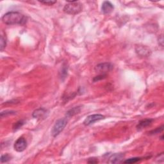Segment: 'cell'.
Returning <instances> with one entry per match:
<instances>
[{
    "label": "cell",
    "mask_w": 164,
    "mask_h": 164,
    "mask_svg": "<svg viewBox=\"0 0 164 164\" xmlns=\"http://www.w3.org/2000/svg\"><path fill=\"white\" fill-rule=\"evenodd\" d=\"M64 12L65 13L70 15H76L83 10V6L80 2L76 1H68V3L66 4L64 7Z\"/></svg>",
    "instance_id": "7a4b0ae2"
},
{
    "label": "cell",
    "mask_w": 164,
    "mask_h": 164,
    "mask_svg": "<svg viewBox=\"0 0 164 164\" xmlns=\"http://www.w3.org/2000/svg\"><path fill=\"white\" fill-rule=\"evenodd\" d=\"M81 111V106H76L74 108L69 110L68 112L66 113V117H71L74 116L75 115L78 114Z\"/></svg>",
    "instance_id": "8fae6325"
},
{
    "label": "cell",
    "mask_w": 164,
    "mask_h": 164,
    "mask_svg": "<svg viewBox=\"0 0 164 164\" xmlns=\"http://www.w3.org/2000/svg\"><path fill=\"white\" fill-rule=\"evenodd\" d=\"M24 124V122L23 121H19L17 122L15 124V125H14V130H18V129H19Z\"/></svg>",
    "instance_id": "ac0fdd59"
},
{
    "label": "cell",
    "mask_w": 164,
    "mask_h": 164,
    "mask_svg": "<svg viewBox=\"0 0 164 164\" xmlns=\"http://www.w3.org/2000/svg\"><path fill=\"white\" fill-rule=\"evenodd\" d=\"M113 68V65L109 62L101 63L97 65L95 67V71L99 73H101V74H106V72L112 71Z\"/></svg>",
    "instance_id": "277c9868"
},
{
    "label": "cell",
    "mask_w": 164,
    "mask_h": 164,
    "mask_svg": "<svg viewBox=\"0 0 164 164\" xmlns=\"http://www.w3.org/2000/svg\"><path fill=\"white\" fill-rule=\"evenodd\" d=\"M106 77V74H100L99 76H96L93 79V81H99L100 80H102V79L105 78Z\"/></svg>",
    "instance_id": "ffe728a7"
},
{
    "label": "cell",
    "mask_w": 164,
    "mask_h": 164,
    "mask_svg": "<svg viewBox=\"0 0 164 164\" xmlns=\"http://www.w3.org/2000/svg\"><path fill=\"white\" fill-rule=\"evenodd\" d=\"M15 112L14 111H12V110H6L5 112H2L1 113V117L3 118L4 117H7V115H14L15 114Z\"/></svg>",
    "instance_id": "2e32d148"
},
{
    "label": "cell",
    "mask_w": 164,
    "mask_h": 164,
    "mask_svg": "<svg viewBox=\"0 0 164 164\" xmlns=\"http://www.w3.org/2000/svg\"><path fill=\"white\" fill-rule=\"evenodd\" d=\"M163 130V126H162L160 127V128H157L156 130L150 131L149 132V134H151V135L157 134V133H160V132H162Z\"/></svg>",
    "instance_id": "e0dca14e"
},
{
    "label": "cell",
    "mask_w": 164,
    "mask_h": 164,
    "mask_svg": "<svg viewBox=\"0 0 164 164\" xmlns=\"http://www.w3.org/2000/svg\"><path fill=\"white\" fill-rule=\"evenodd\" d=\"M137 53H138V54L142 55V56H148L150 55V50L149 49H147L146 48H145V47H139L138 48V50L136 49Z\"/></svg>",
    "instance_id": "7c38bea8"
},
{
    "label": "cell",
    "mask_w": 164,
    "mask_h": 164,
    "mask_svg": "<svg viewBox=\"0 0 164 164\" xmlns=\"http://www.w3.org/2000/svg\"><path fill=\"white\" fill-rule=\"evenodd\" d=\"M67 124V120L66 118H63L58 120L55 122L54 126L53 127L51 130V135L53 137H56V136L61 133L64 130V129Z\"/></svg>",
    "instance_id": "3957f363"
},
{
    "label": "cell",
    "mask_w": 164,
    "mask_h": 164,
    "mask_svg": "<svg viewBox=\"0 0 164 164\" xmlns=\"http://www.w3.org/2000/svg\"><path fill=\"white\" fill-rule=\"evenodd\" d=\"M2 21L8 25H23L26 23V17L19 12H9L3 16Z\"/></svg>",
    "instance_id": "6da1fadb"
},
{
    "label": "cell",
    "mask_w": 164,
    "mask_h": 164,
    "mask_svg": "<svg viewBox=\"0 0 164 164\" xmlns=\"http://www.w3.org/2000/svg\"><path fill=\"white\" fill-rule=\"evenodd\" d=\"M153 121V119H146L144 120H142V121H141L138 122V125L137 126V130H142L143 128L149 126L151 124V123H152Z\"/></svg>",
    "instance_id": "30bf717a"
},
{
    "label": "cell",
    "mask_w": 164,
    "mask_h": 164,
    "mask_svg": "<svg viewBox=\"0 0 164 164\" xmlns=\"http://www.w3.org/2000/svg\"><path fill=\"white\" fill-rule=\"evenodd\" d=\"M124 157V154L122 153H115L109 158L108 163H119L121 162Z\"/></svg>",
    "instance_id": "9c48e42d"
},
{
    "label": "cell",
    "mask_w": 164,
    "mask_h": 164,
    "mask_svg": "<svg viewBox=\"0 0 164 164\" xmlns=\"http://www.w3.org/2000/svg\"><path fill=\"white\" fill-rule=\"evenodd\" d=\"M105 117L101 114H94L88 116L83 121V124L85 126H89L94 122L99 121L100 120L105 119Z\"/></svg>",
    "instance_id": "8992f818"
},
{
    "label": "cell",
    "mask_w": 164,
    "mask_h": 164,
    "mask_svg": "<svg viewBox=\"0 0 164 164\" xmlns=\"http://www.w3.org/2000/svg\"><path fill=\"white\" fill-rule=\"evenodd\" d=\"M12 158V156L10 155H9L8 154H3V155H1V163H5V162H7L8 161H10Z\"/></svg>",
    "instance_id": "5bb4252c"
},
{
    "label": "cell",
    "mask_w": 164,
    "mask_h": 164,
    "mask_svg": "<svg viewBox=\"0 0 164 164\" xmlns=\"http://www.w3.org/2000/svg\"><path fill=\"white\" fill-rule=\"evenodd\" d=\"M114 9V6L111 2L105 1L103 3L101 10L102 12L104 14H109Z\"/></svg>",
    "instance_id": "52a82bcc"
},
{
    "label": "cell",
    "mask_w": 164,
    "mask_h": 164,
    "mask_svg": "<svg viewBox=\"0 0 164 164\" xmlns=\"http://www.w3.org/2000/svg\"><path fill=\"white\" fill-rule=\"evenodd\" d=\"M140 160H141L140 158H131L125 160L124 163H137Z\"/></svg>",
    "instance_id": "9a60e30c"
},
{
    "label": "cell",
    "mask_w": 164,
    "mask_h": 164,
    "mask_svg": "<svg viewBox=\"0 0 164 164\" xmlns=\"http://www.w3.org/2000/svg\"><path fill=\"white\" fill-rule=\"evenodd\" d=\"M6 46H7V39H6V37L1 35V39H0V50L2 51L5 48Z\"/></svg>",
    "instance_id": "4fadbf2b"
},
{
    "label": "cell",
    "mask_w": 164,
    "mask_h": 164,
    "mask_svg": "<svg viewBox=\"0 0 164 164\" xmlns=\"http://www.w3.org/2000/svg\"><path fill=\"white\" fill-rule=\"evenodd\" d=\"M88 163H98V160H97V159L95 158H89V160H88Z\"/></svg>",
    "instance_id": "44dd1931"
},
{
    "label": "cell",
    "mask_w": 164,
    "mask_h": 164,
    "mask_svg": "<svg viewBox=\"0 0 164 164\" xmlns=\"http://www.w3.org/2000/svg\"><path fill=\"white\" fill-rule=\"evenodd\" d=\"M39 2L44 5H48V6L53 5L56 3V1H53V0H48V1H39Z\"/></svg>",
    "instance_id": "d6986e66"
},
{
    "label": "cell",
    "mask_w": 164,
    "mask_h": 164,
    "mask_svg": "<svg viewBox=\"0 0 164 164\" xmlns=\"http://www.w3.org/2000/svg\"><path fill=\"white\" fill-rule=\"evenodd\" d=\"M14 147L17 152H23L27 147V142L24 138L20 137L15 142Z\"/></svg>",
    "instance_id": "5b68a950"
},
{
    "label": "cell",
    "mask_w": 164,
    "mask_h": 164,
    "mask_svg": "<svg viewBox=\"0 0 164 164\" xmlns=\"http://www.w3.org/2000/svg\"><path fill=\"white\" fill-rule=\"evenodd\" d=\"M48 111L44 108H40L35 110L32 113V117L35 119H41L42 118H44L46 116V114L48 113Z\"/></svg>",
    "instance_id": "ba28073f"
}]
</instances>
